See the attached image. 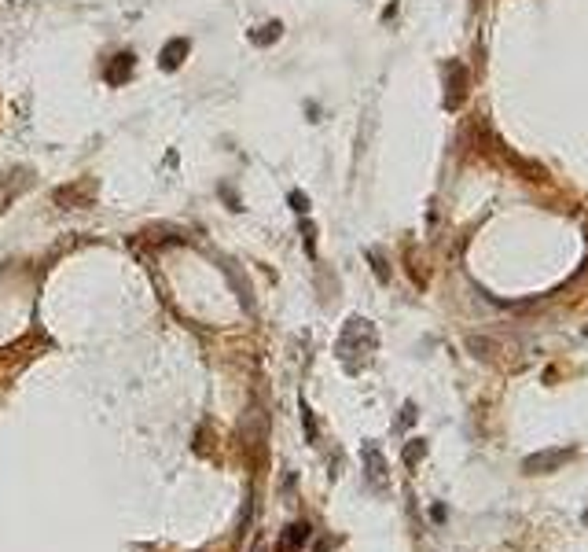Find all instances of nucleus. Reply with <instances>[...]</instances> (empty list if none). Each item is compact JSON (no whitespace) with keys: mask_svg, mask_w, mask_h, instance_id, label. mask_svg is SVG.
<instances>
[{"mask_svg":"<svg viewBox=\"0 0 588 552\" xmlns=\"http://www.w3.org/2000/svg\"><path fill=\"white\" fill-rule=\"evenodd\" d=\"M379 346V332H375V324L364 320V317H350L342 324V335H338V361L346 365L350 372H361L368 365V357L375 353Z\"/></svg>","mask_w":588,"mask_h":552,"instance_id":"f257e3e1","label":"nucleus"},{"mask_svg":"<svg viewBox=\"0 0 588 552\" xmlns=\"http://www.w3.org/2000/svg\"><path fill=\"white\" fill-rule=\"evenodd\" d=\"M566 460H574V449H541V453H530L522 460V472L526 475H551L559 472Z\"/></svg>","mask_w":588,"mask_h":552,"instance_id":"f03ea898","label":"nucleus"},{"mask_svg":"<svg viewBox=\"0 0 588 552\" xmlns=\"http://www.w3.org/2000/svg\"><path fill=\"white\" fill-rule=\"evenodd\" d=\"M133 70H136V56H133V52H118L114 59H107L103 77H107L110 89H118V85H125V81L133 77Z\"/></svg>","mask_w":588,"mask_h":552,"instance_id":"7ed1b4c3","label":"nucleus"},{"mask_svg":"<svg viewBox=\"0 0 588 552\" xmlns=\"http://www.w3.org/2000/svg\"><path fill=\"white\" fill-rule=\"evenodd\" d=\"M188 52H191V41H188V37H173V41H166V48L158 52V67H162V70H177V67L188 59Z\"/></svg>","mask_w":588,"mask_h":552,"instance_id":"20e7f679","label":"nucleus"},{"mask_svg":"<svg viewBox=\"0 0 588 552\" xmlns=\"http://www.w3.org/2000/svg\"><path fill=\"white\" fill-rule=\"evenodd\" d=\"M361 457H364V472H368V479H371L375 486H386V460H383V449L375 446V442H368V446L361 449Z\"/></svg>","mask_w":588,"mask_h":552,"instance_id":"39448f33","label":"nucleus"},{"mask_svg":"<svg viewBox=\"0 0 588 552\" xmlns=\"http://www.w3.org/2000/svg\"><path fill=\"white\" fill-rule=\"evenodd\" d=\"M464 92H467V70L460 63H449V96H445V107H460L464 104Z\"/></svg>","mask_w":588,"mask_h":552,"instance_id":"423d86ee","label":"nucleus"},{"mask_svg":"<svg viewBox=\"0 0 588 552\" xmlns=\"http://www.w3.org/2000/svg\"><path fill=\"white\" fill-rule=\"evenodd\" d=\"M280 37H283V23H280V19H272V23H265V26L250 30V44H257V48H269V44H276Z\"/></svg>","mask_w":588,"mask_h":552,"instance_id":"0eeeda50","label":"nucleus"},{"mask_svg":"<svg viewBox=\"0 0 588 552\" xmlns=\"http://www.w3.org/2000/svg\"><path fill=\"white\" fill-rule=\"evenodd\" d=\"M89 199H92V184H89L85 192H81L77 184H67V188L56 192V203H59V206H70V203L77 206V203H89Z\"/></svg>","mask_w":588,"mask_h":552,"instance_id":"6e6552de","label":"nucleus"},{"mask_svg":"<svg viewBox=\"0 0 588 552\" xmlns=\"http://www.w3.org/2000/svg\"><path fill=\"white\" fill-rule=\"evenodd\" d=\"M221 265H224V272H228V276H232V287H236L239 302H243V306H247V310H250L254 302H250V287H247V280H243V272L236 269V262H221Z\"/></svg>","mask_w":588,"mask_h":552,"instance_id":"1a4fd4ad","label":"nucleus"},{"mask_svg":"<svg viewBox=\"0 0 588 552\" xmlns=\"http://www.w3.org/2000/svg\"><path fill=\"white\" fill-rule=\"evenodd\" d=\"M305 538H309V527H305V523H294V527L287 530V538L280 541V552H298V548L305 545Z\"/></svg>","mask_w":588,"mask_h":552,"instance_id":"9d476101","label":"nucleus"},{"mask_svg":"<svg viewBox=\"0 0 588 552\" xmlns=\"http://www.w3.org/2000/svg\"><path fill=\"white\" fill-rule=\"evenodd\" d=\"M423 453H427V442H423V438H412V442L404 446V464L416 468V464L423 460Z\"/></svg>","mask_w":588,"mask_h":552,"instance_id":"9b49d317","label":"nucleus"},{"mask_svg":"<svg viewBox=\"0 0 588 552\" xmlns=\"http://www.w3.org/2000/svg\"><path fill=\"white\" fill-rule=\"evenodd\" d=\"M302 236H305V254L313 258V254H317V225L302 221Z\"/></svg>","mask_w":588,"mask_h":552,"instance_id":"f8f14e48","label":"nucleus"},{"mask_svg":"<svg viewBox=\"0 0 588 552\" xmlns=\"http://www.w3.org/2000/svg\"><path fill=\"white\" fill-rule=\"evenodd\" d=\"M368 258H371V265H375V272H379V280H390V269H386V262L375 251H368Z\"/></svg>","mask_w":588,"mask_h":552,"instance_id":"ddd939ff","label":"nucleus"},{"mask_svg":"<svg viewBox=\"0 0 588 552\" xmlns=\"http://www.w3.org/2000/svg\"><path fill=\"white\" fill-rule=\"evenodd\" d=\"M290 206H294V214H305V210H309V199L302 196V192H290Z\"/></svg>","mask_w":588,"mask_h":552,"instance_id":"4468645a","label":"nucleus"},{"mask_svg":"<svg viewBox=\"0 0 588 552\" xmlns=\"http://www.w3.org/2000/svg\"><path fill=\"white\" fill-rule=\"evenodd\" d=\"M401 413H404V416L397 420V424H401V427H408V424H416V405H412V401H408V405H404V409H401Z\"/></svg>","mask_w":588,"mask_h":552,"instance_id":"2eb2a0df","label":"nucleus"},{"mask_svg":"<svg viewBox=\"0 0 588 552\" xmlns=\"http://www.w3.org/2000/svg\"><path fill=\"white\" fill-rule=\"evenodd\" d=\"M584 523H588V512H584Z\"/></svg>","mask_w":588,"mask_h":552,"instance_id":"dca6fc26","label":"nucleus"},{"mask_svg":"<svg viewBox=\"0 0 588 552\" xmlns=\"http://www.w3.org/2000/svg\"><path fill=\"white\" fill-rule=\"evenodd\" d=\"M584 335H588V328H584Z\"/></svg>","mask_w":588,"mask_h":552,"instance_id":"f3484780","label":"nucleus"}]
</instances>
